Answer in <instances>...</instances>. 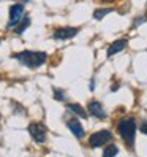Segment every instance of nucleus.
<instances>
[{"instance_id": "f257e3e1", "label": "nucleus", "mask_w": 147, "mask_h": 157, "mask_svg": "<svg viewBox=\"0 0 147 157\" xmlns=\"http://www.w3.org/2000/svg\"><path fill=\"white\" fill-rule=\"evenodd\" d=\"M13 57L24 67L29 68H38L48 59V54L43 51H22V52H16L13 54Z\"/></svg>"}, {"instance_id": "f03ea898", "label": "nucleus", "mask_w": 147, "mask_h": 157, "mask_svg": "<svg viewBox=\"0 0 147 157\" xmlns=\"http://www.w3.org/2000/svg\"><path fill=\"white\" fill-rule=\"evenodd\" d=\"M117 130H119V135L122 136V140L125 141V144L128 147H133L134 146V135H136V122L134 119L127 116V117H122L120 121L117 122Z\"/></svg>"}, {"instance_id": "7ed1b4c3", "label": "nucleus", "mask_w": 147, "mask_h": 157, "mask_svg": "<svg viewBox=\"0 0 147 157\" xmlns=\"http://www.w3.org/2000/svg\"><path fill=\"white\" fill-rule=\"evenodd\" d=\"M112 140V133L109 130H100V132H95L92 133L90 138H89V144L92 147H100L103 146L105 143H109Z\"/></svg>"}, {"instance_id": "20e7f679", "label": "nucleus", "mask_w": 147, "mask_h": 157, "mask_svg": "<svg viewBox=\"0 0 147 157\" xmlns=\"http://www.w3.org/2000/svg\"><path fill=\"white\" fill-rule=\"evenodd\" d=\"M22 17H24V5H21V3L11 5L10 6V21H8L6 27H8V29L16 27L17 24L22 21Z\"/></svg>"}, {"instance_id": "39448f33", "label": "nucleus", "mask_w": 147, "mask_h": 157, "mask_svg": "<svg viewBox=\"0 0 147 157\" xmlns=\"http://www.w3.org/2000/svg\"><path fill=\"white\" fill-rule=\"evenodd\" d=\"M79 33V27H59L54 30L52 38L57 41H63V40H70L73 36H76Z\"/></svg>"}, {"instance_id": "423d86ee", "label": "nucleus", "mask_w": 147, "mask_h": 157, "mask_svg": "<svg viewBox=\"0 0 147 157\" xmlns=\"http://www.w3.org/2000/svg\"><path fill=\"white\" fill-rule=\"evenodd\" d=\"M29 133L33 138V141L43 143L46 140V133H48V132H46V127L41 122H32L29 125Z\"/></svg>"}, {"instance_id": "0eeeda50", "label": "nucleus", "mask_w": 147, "mask_h": 157, "mask_svg": "<svg viewBox=\"0 0 147 157\" xmlns=\"http://www.w3.org/2000/svg\"><path fill=\"white\" fill-rule=\"evenodd\" d=\"M87 113L90 116H94L97 119H105L106 117V113L103 109V105L100 103L98 100H90L89 105H87Z\"/></svg>"}, {"instance_id": "6e6552de", "label": "nucleus", "mask_w": 147, "mask_h": 157, "mask_svg": "<svg viewBox=\"0 0 147 157\" xmlns=\"http://www.w3.org/2000/svg\"><path fill=\"white\" fill-rule=\"evenodd\" d=\"M67 125H68V128L71 130V133L75 135L76 138H82V136H84V128H82L81 122L78 121L76 117L68 119V121H67Z\"/></svg>"}, {"instance_id": "1a4fd4ad", "label": "nucleus", "mask_w": 147, "mask_h": 157, "mask_svg": "<svg viewBox=\"0 0 147 157\" xmlns=\"http://www.w3.org/2000/svg\"><path fill=\"white\" fill-rule=\"evenodd\" d=\"M127 48V40L125 38H120V40H116L114 43L109 44V48H108V57H112L114 54L117 52H120Z\"/></svg>"}, {"instance_id": "9d476101", "label": "nucleus", "mask_w": 147, "mask_h": 157, "mask_svg": "<svg viewBox=\"0 0 147 157\" xmlns=\"http://www.w3.org/2000/svg\"><path fill=\"white\" fill-rule=\"evenodd\" d=\"M67 106H68L70 111H73L75 114H78L79 117H87V111H86V109L82 108L81 105H78V103H68Z\"/></svg>"}, {"instance_id": "9b49d317", "label": "nucleus", "mask_w": 147, "mask_h": 157, "mask_svg": "<svg viewBox=\"0 0 147 157\" xmlns=\"http://www.w3.org/2000/svg\"><path fill=\"white\" fill-rule=\"evenodd\" d=\"M29 25H30V17H29V16H25V17H22V21H21L19 24H17V27L14 29V32H16L17 35H21V33H22V32H24Z\"/></svg>"}, {"instance_id": "f8f14e48", "label": "nucleus", "mask_w": 147, "mask_h": 157, "mask_svg": "<svg viewBox=\"0 0 147 157\" xmlns=\"http://www.w3.org/2000/svg\"><path fill=\"white\" fill-rule=\"evenodd\" d=\"M109 13H112V8H98V10L94 11V17L97 21H100V19H103V17L106 14H109Z\"/></svg>"}, {"instance_id": "ddd939ff", "label": "nucleus", "mask_w": 147, "mask_h": 157, "mask_svg": "<svg viewBox=\"0 0 147 157\" xmlns=\"http://www.w3.org/2000/svg\"><path fill=\"white\" fill-rule=\"evenodd\" d=\"M117 152H119V149L116 144H108L103 151V157H116Z\"/></svg>"}, {"instance_id": "4468645a", "label": "nucleus", "mask_w": 147, "mask_h": 157, "mask_svg": "<svg viewBox=\"0 0 147 157\" xmlns=\"http://www.w3.org/2000/svg\"><path fill=\"white\" fill-rule=\"evenodd\" d=\"M54 98H56L57 101H65V100H67L65 90H62V89H54Z\"/></svg>"}, {"instance_id": "2eb2a0df", "label": "nucleus", "mask_w": 147, "mask_h": 157, "mask_svg": "<svg viewBox=\"0 0 147 157\" xmlns=\"http://www.w3.org/2000/svg\"><path fill=\"white\" fill-rule=\"evenodd\" d=\"M147 21V14H144V16H141V17H136V19L133 21V29H134V27H138V25H139V24H142V22H145Z\"/></svg>"}, {"instance_id": "dca6fc26", "label": "nucleus", "mask_w": 147, "mask_h": 157, "mask_svg": "<svg viewBox=\"0 0 147 157\" xmlns=\"http://www.w3.org/2000/svg\"><path fill=\"white\" fill-rule=\"evenodd\" d=\"M139 130H141L144 135H147V121H142V122H141V125H139Z\"/></svg>"}, {"instance_id": "f3484780", "label": "nucleus", "mask_w": 147, "mask_h": 157, "mask_svg": "<svg viewBox=\"0 0 147 157\" xmlns=\"http://www.w3.org/2000/svg\"><path fill=\"white\" fill-rule=\"evenodd\" d=\"M94 87H95V81L92 79V81H90V90H94Z\"/></svg>"}, {"instance_id": "a211bd4d", "label": "nucleus", "mask_w": 147, "mask_h": 157, "mask_svg": "<svg viewBox=\"0 0 147 157\" xmlns=\"http://www.w3.org/2000/svg\"><path fill=\"white\" fill-rule=\"evenodd\" d=\"M101 2H105V3H111V2H114V0H101Z\"/></svg>"}]
</instances>
